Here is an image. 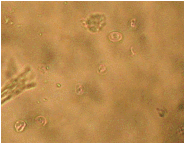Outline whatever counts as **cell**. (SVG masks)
Segmentation results:
<instances>
[{"instance_id":"6da1fadb","label":"cell","mask_w":185,"mask_h":144,"mask_svg":"<svg viewBox=\"0 0 185 144\" xmlns=\"http://www.w3.org/2000/svg\"><path fill=\"white\" fill-rule=\"evenodd\" d=\"M122 38V35L120 32L114 31L110 33L108 35L109 39L113 42H117L120 41Z\"/></svg>"},{"instance_id":"7a4b0ae2","label":"cell","mask_w":185,"mask_h":144,"mask_svg":"<svg viewBox=\"0 0 185 144\" xmlns=\"http://www.w3.org/2000/svg\"><path fill=\"white\" fill-rule=\"evenodd\" d=\"M34 122L38 126H45L47 123V120L43 116L39 115L36 117L35 119Z\"/></svg>"},{"instance_id":"3957f363","label":"cell","mask_w":185,"mask_h":144,"mask_svg":"<svg viewBox=\"0 0 185 144\" xmlns=\"http://www.w3.org/2000/svg\"><path fill=\"white\" fill-rule=\"evenodd\" d=\"M26 125V123L24 121L19 120L15 123L14 127L16 131L19 132L23 131Z\"/></svg>"}]
</instances>
